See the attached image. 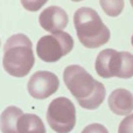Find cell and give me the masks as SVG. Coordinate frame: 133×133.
Wrapping results in <instances>:
<instances>
[{"label":"cell","instance_id":"1","mask_svg":"<svg viewBox=\"0 0 133 133\" xmlns=\"http://www.w3.org/2000/svg\"><path fill=\"white\" fill-rule=\"evenodd\" d=\"M63 81L81 108L85 110H96L105 99L104 84L95 79L83 66L68 65L63 71Z\"/></svg>","mask_w":133,"mask_h":133},{"label":"cell","instance_id":"2","mask_svg":"<svg viewBox=\"0 0 133 133\" xmlns=\"http://www.w3.org/2000/svg\"><path fill=\"white\" fill-rule=\"evenodd\" d=\"M35 62L33 44L25 34H14L4 46L2 65L13 77H25L32 70Z\"/></svg>","mask_w":133,"mask_h":133},{"label":"cell","instance_id":"3","mask_svg":"<svg viewBox=\"0 0 133 133\" xmlns=\"http://www.w3.org/2000/svg\"><path fill=\"white\" fill-rule=\"evenodd\" d=\"M74 25L78 40L85 48L95 49L104 46L111 37L110 29L99 14L90 7H81L75 12Z\"/></svg>","mask_w":133,"mask_h":133},{"label":"cell","instance_id":"4","mask_svg":"<svg viewBox=\"0 0 133 133\" xmlns=\"http://www.w3.org/2000/svg\"><path fill=\"white\" fill-rule=\"evenodd\" d=\"M95 69L102 78H131L133 77V55L129 51L104 49L97 55Z\"/></svg>","mask_w":133,"mask_h":133},{"label":"cell","instance_id":"5","mask_svg":"<svg viewBox=\"0 0 133 133\" xmlns=\"http://www.w3.org/2000/svg\"><path fill=\"white\" fill-rule=\"evenodd\" d=\"M74 48V40L65 32L51 33L44 35L36 44V54L44 62H57L63 56L68 55Z\"/></svg>","mask_w":133,"mask_h":133},{"label":"cell","instance_id":"6","mask_svg":"<svg viewBox=\"0 0 133 133\" xmlns=\"http://www.w3.org/2000/svg\"><path fill=\"white\" fill-rule=\"evenodd\" d=\"M47 123L56 133H69L76 125V109L70 99L58 97L50 102L47 110Z\"/></svg>","mask_w":133,"mask_h":133},{"label":"cell","instance_id":"7","mask_svg":"<svg viewBox=\"0 0 133 133\" xmlns=\"http://www.w3.org/2000/svg\"><path fill=\"white\" fill-rule=\"evenodd\" d=\"M60 81L50 71H37L29 78L27 84L28 92L35 99H46L57 91Z\"/></svg>","mask_w":133,"mask_h":133},{"label":"cell","instance_id":"8","mask_svg":"<svg viewBox=\"0 0 133 133\" xmlns=\"http://www.w3.org/2000/svg\"><path fill=\"white\" fill-rule=\"evenodd\" d=\"M40 26L49 33L62 32L68 26L69 18L63 8L58 6H50L44 8L39 16Z\"/></svg>","mask_w":133,"mask_h":133},{"label":"cell","instance_id":"9","mask_svg":"<svg viewBox=\"0 0 133 133\" xmlns=\"http://www.w3.org/2000/svg\"><path fill=\"white\" fill-rule=\"evenodd\" d=\"M109 108L117 116H129L133 111V94L126 89H116L109 97Z\"/></svg>","mask_w":133,"mask_h":133},{"label":"cell","instance_id":"10","mask_svg":"<svg viewBox=\"0 0 133 133\" xmlns=\"http://www.w3.org/2000/svg\"><path fill=\"white\" fill-rule=\"evenodd\" d=\"M23 115L22 110L16 106H7L0 115V130L2 133H20L19 119Z\"/></svg>","mask_w":133,"mask_h":133},{"label":"cell","instance_id":"11","mask_svg":"<svg viewBox=\"0 0 133 133\" xmlns=\"http://www.w3.org/2000/svg\"><path fill=\"white\" fill-rule=\"evenodd\" d=\"M20 133H46V127L42 119L33 113H23L19 119Z\"/></svg>","mask_w":133,"mask_h":133},{"label":"cell","instance_id":"12","mask_svg":"<svg viewBox=\"0 0 133 133\" xmlns=\"http://www.w3.org/2000/svg\"><path fill=\"white\" fill-rule=\"evenodd\" d=\"M99 4L104 13L112 18L120 15L125 6L124 0H99Z\"/></svg>","mask_w":133,"mask_h":133},{"label":"cell","instance_id":"13","mask_svg":"<svg viewBox=\"0 0 133 133\" xmlns=\"http://www.w3.org/2000/svg\"><path fill=\"white\" fill-rule=\"evenodd\" d=\"M20 1L25 9L29 12H36L40 8H42L48 0H20Z\"/></svg>","mask_w":133,"mask_h":133},{"label":"cell","instance_id":"14","mask_svg":"<svg viewBox=\"0 0 133 133\" xmlns=\"http://www.w3.org/2000/svg\"><path fill=\"white\" fill-rule=\"evenodd\" d=\"M118 133H133V115H129L120 122Z\"/></svg>","mask_w":133,"mask_h":133},{"label":"cell","instance_id":"15","mask_svg":"<svg viewBox=\"0 0 133 133\" xmlns=\"http://www.w3.org/2000/svg\"><path fill=\"white\" fill-rule=\"evenodd\" d=\"M81 133H109V131L104 125L95 123V124H90L85 126Z\"/></svg>","mask_w":133,"mask_h":133},{"label":"cell","instance_id":"16","mask_svg":"<svg viewBox=\"0 0 133 133\" xmlns=\"http://www.w3.org/2000/svg\"><path fill=\"white\" fill-rule=\"evenodd\" d=\"M71 1H74V2H79V1H83V0H71Z\"/></svg>","mask_w":133,"mask_h":133},{"label":"cell","instance_id":"17","mask_svg":"<svg viewBox=\"0 0 133 133\" xmlns=\"http://www.w3.org/2000/svg\"><path fill=\"white\" fill-rule=\"evenodd\" d=\"M131 43H132V47H133V35H132V37H131Z\"/></svg>","mask_w":133,"mask_h":133},{"label":"cell","instance_id":"18","mask_svg":"<svg viewBox=\"0 0 133 133\" xmlns=\"http://www.w3.org/2000/svg\"><path fill=\"white\" fill-rule=\"evenodd\" d=\"M130 2H131V6L133 7V0H130Z\"/></svg>","mask_w":133,"mask_h":133}]
</instances>
